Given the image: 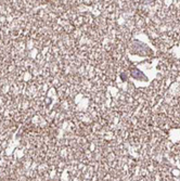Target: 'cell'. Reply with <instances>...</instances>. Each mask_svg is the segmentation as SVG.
I'll use <instances>...</instances> for the list:
<instances>
[{"instance_id": "1", "label": "cell", "mask_w": 180, "mask_h": 181, "mask_svg": "<svg viewBox=\"0 0 180 181\" xmlns=\"http://www.w3.org/2000/svg\"><path fill=\"white\" fill-rule=\"evenodd\" d=\"M135 72H133V78H136V79H139V80H142V79H144L145 80L146 79V77L144 76L143 74H142L140 70H138L137 68H135Z\"/></svg>"}]
</instances>
